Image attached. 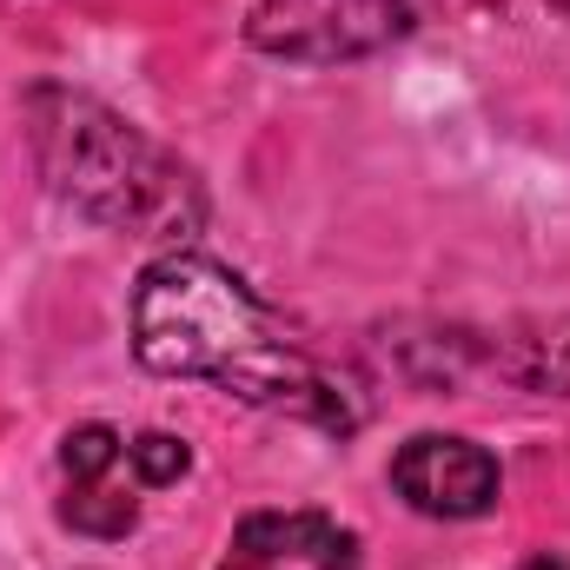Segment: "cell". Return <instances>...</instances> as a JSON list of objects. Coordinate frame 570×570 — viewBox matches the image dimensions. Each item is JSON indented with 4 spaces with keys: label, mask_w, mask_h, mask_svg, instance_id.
Here are the masks:
<instances>
[{
    "label": "cell",
    "mask_w": 570,
    "mask_h": 570,
    "mask_svg": "<svg viewBox=\"0 0 570 570\" xmlns=\"http://www.w3.org/2000/svg\"><path fill=\"white\" fill-rule=\"evenodd\" d=\"M419 0H253L246 40L266 60L292 67H338L399 47L419 27Z\"/></svg>",
    "instance_id": "3957f363"
},
{
    "label": "cell",
    "mask_w": 570,
    "mask_h": 570,
    "mask_svg": "<svg viewBox=\"0 0 570 570\" xmlns=\"http://www.w3.org/2000/svg\"><path fill=\"white\" fill-rule=\"evenodd\" d=\"M524 570H570V564H564V558H531Z\"/></svg>",
    "instance_id": "ba28073f"
},
{
    "label": "cell",
    "mask_w": 570,
    "mask_h": 570,
    "mask_svg": "<svg viewBox=\"0 0 570 570\" xmlns=\"http://www.w3.org/2000/svg\"><path fill=\"white\" fill-rule=\"evenodd\" d=\"M27 140L40 159V179L87 219L134 233V239H193L206 226V186L186 159L94 94L73 87H33L27 94Z\"/></svg>",
    "instance_id": "7a4b0ae2"
},
{
    "label": "cell",
    "mask_w": 570,
    "mask_h": 570,
    "mask_svg": "<svg viewBox=\"0 0 570 570\" xmlns=\"http://www.w3.org/2000/svg\"><path fill=\"white\" fill-rule=\"evenodd\" d=\"M127 451H134V471H140L146 491H166V484H179L193 471V451L173 431H140V438H127Z\"/></svg>",
    "instance_id": "52a82bcc"
},
{
    "label": "cell",
    "mask_w": 570,
    "mask_h": 570,
    "mask_svg": "<svg viewBox=\"0 0 570 570\" xmlns=\"http://www.w3.org/2000/svg\"><path fill=\"white\" fill-rule=\"evenodd\" d=\"M60 478H67V498H60V524L80 531V538H127L140 524V471H134V451L114 425H80L60 438Z\"/></svg>",
    "instance_id": "277c9868"
},
{
    "label": "cell",
    "mask_w": 570,
    "mask_h": 570,
    "mask_svg": "<svg viewBox=\"0 0 570 570\" xmlns=\"http://www.w3.org/2000/svg\"><path fill=\"white\" fill-rule=\"evenodd\" d=\"M219 570H358V538L325 511H253Z\"/></svg>",
    "instance_id": "8992f818"
},
{
    "label": "cell",
    "mask_w": 570,
    "mask_h": 570,
    "mask_svg": "<svg viewBox=\"0 0 570 570\" xmlns=\"http://www.w3.org/2000/svg\"><path fill=\"white\" fill-rule=\"evenodd\" d=\"M551 7H564V13H570V0H551Z\"/></svg>",
    "instance_id": "9c48e42d"
},
{
    "label": "cell",
    "mask_w": 570,
    "mask_h": 570,
    "mask_svg": "<svg viewBox=\"0 0 570 570\" xmlns=\"http://www.w3.org/2000/svg\"><path fill=\"white\" fill-rule=\"evenodd\" d=\"M392 491L425 518H484L498 504V458L471 438L419 431L392 458Z\"/></svg>",
    "instance_id": "5b68a950"
},
{
    "label": "cell",
    "mask_w": 570,
    "mask_h": 570,
    "mask_svg": "<svg viewBox=\"0 0 570 570\" xmlns=\"http://www.w3.org/2000/svg\"><path fill=\"white\" fill-rule=\"evenodd\" d=\"M134 352L159 379H206L259 412L358 431V399L273 318V305L206 253H166L134 285Z\"/></svg>",
    "instance_id": "6da1fadb"
}]
</instances>
